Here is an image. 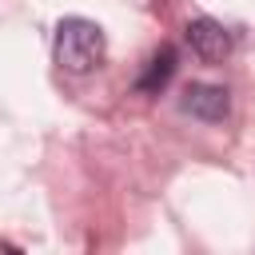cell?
<instances>
[{
  "label": "cell",
  "instance_id": "1",
  "mask_svg": "<svg viewBox=\"0 0 255 255\" xmlns=\"http://www.w3.org/2000/svg\"><path fill=\"white\" fill-rule=\"evenodd\" d=\"M108 56V36L96 20H84V16H68L60 20L56 28V64L72 76H88L104 64Z\"/></svg>",
  "mask_w": 255,
  "mask_h": 255
},
{
  "label": "cell",
  "instance_id": "2",
  "mask_svg": "<svg viewBox=\"0 0 255 255\" xmlns=\"http://www.w3.org/2000/svg\"><path fill=\"white\" fill-rule=\"evenodd\" d=\"M187 44L203 64H223L231 56V32L211 16H195L187 24Z\"/></svg>",
  "mask_w": 255,
  "mask_h": 255
},
{
  "label": "cell",
  "instance_id": "3",
  "mask_svg": "<svg viewBox=\"0 0 255 255\" xmlns=\"http://www.w3.org/2000/svg\"><path fill=\"white\" fill-rule=\"evenodd\" d=\"M179 108H183L187 116L203 120V124H219V120H227V112H231V96H227V88H219V84H187Z\"/></svg>",
  "mask_w": 255,
  "mask_h": 255
},
{
  "label": "cell",
  "instance_id": "4",
  "mask_svg": "<svg viewBox=\"0 0 255 255\" xmlns=\"http://www.w3.org/2000/svg\"><path fill=\"white\" fill-rule=\"evenodd\" d=\"M175 48L171 44H163L147 64H143V76L135 80V92H143V96H159L167 84H171V76H175Z\"/></svg>",
  "mask_w": 255,
  "mask_h": 255
}]
</instances>
